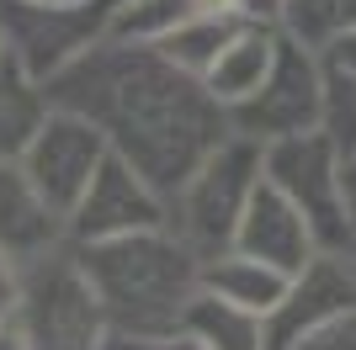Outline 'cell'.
<instances>
[{
  "instance_id": "cell-1",
  "label": "cell",
  "mask_w": 356,
  "mask_h": 350,
  "mask_svg": "<svg viewBox=\"0 0 356 350\" xmlns=\"http://www.w3.org/2000/svg\"><path fill=\"white\" fill-rule=\"evenodd\" d=\"M43 90L54 106L90 117L106 144L134 160L165 197H176L197 165L234 133L229 106L208 90L202 74L170 64L154 43L138 38L106 32L96 48L43 80Z\"/></svg>"
},
{
  "instance_id": "cell-2",
  "label": "cell",
  "mask_w": 356,
  "mask_h": 350,
  "mask_svg": "<svg viewBox=\"0 0 356 350\" xmlns=\"http://www.w3.org/2000/svg\"><path fill=\"white\" fill-rule=\"evenodd\" d=\"M80 249L90 287L106 308L112 335H176L186 329L197 292H202V255L170 223L160 228L90 239Z\"/></svg>"
},
{
  "instance_id": "cell-3",
  "label": "cell",
  "mask_w": 356,
  "mask_h": 350,
  "mask_svg": "<svg viewBox=\"0 0 356 350\" xmlns=\"http://www.w3.org/2000/svg\"><path fill=\"white\" fill-rule=\"evenodd\" d=\"M261 175H266V144H255L245 133H229L192 170V181L170 197V228L202 260L234 249V228L245 218V207H250L255 186H261Z\"/></svg>"
},
{
  "instance_id": "cell-4",
  "label": "cell",
  "mask_w": 356,
  "mask_h": 350,
  "mask_svg": "<svg viewBox=\"0 0 356 350\" xmlns=\"http://www.w3.org/2000/svg\"><path fill=\"white\" fill-rule=\"evenodd\" d=\"M16 324L27 329L32 350H106L112 324L74 244H59L54 255L22 265Z\"/></svg>"
},
{
  "instance_id": "cell-5",
  "label": "cell",
  "mask_w": 356,
  "mask_h": 350,
  "mask_svg": "<svg viewBox=\"0 0 356 350\" xmlns=\"http://www.w3.org/2000/svg\"><path fill=\"white\" fill-rule=\"evenodd\" d=\"M266 181L309 218L319 249H356V212L346 197V154L325 128L266 144Z\"/></svg>"
},
{
  "instance_id": "cell-6",
  "label": "cell",
  "mask_w": 356,
  "mask_h": 350,
  "mask_svg": "<svg viewBox=\"0 0 356 350\" xmlns=\"http://www.w3.org/2000/svg\"><path fill=\"white\" fill-rule=\"evenodd\" d=\"M122 0H86V6H48V0H0V38L6 58L32 80H54L64 64L96 48L112 32Z\"/></svg>"
},
{
  "instance_id": "cell-7",
  "label": "cell",
  "mask_w": 356,
  "mask_h": 350,
  "mask_svg": "<svg viewBox=\"0 0 356 350\" xmlns=\"http://www.w3.org/2000/svg\"><path fill=\"white\" fill-rule=\"evenodd\" d=\"M282 32V27H277ZM229 128L255 138V144H277L293 133L325 128V85H319V53L303 48L298 38H277V58H271L266 80L229 106Z\"/></svg>"
},
{
  "instance_id": "cell-8",
  "label": "cell",
  "mask_w": 356,
  "mask_h": 350,
  "mask_svg": "<svg viewBox=\"0 0 356 350\" xmlns=\"http://www.w3.org/2000/svg\"><path fill=\"white\" fill-rule=\"evenodd\" d=\"M170 223V197H165L134 160H122L118 149L102 160V170L90 175L86 197L70 212V244H90V239H118V233L160 228Z\"/></svg>"
},
{
  "instance_id": "cell-9",
  "label": "cell",
  "mask_w": 356,
  "mask_h": 350,
  "mask_svg": "<svg viewBox=\"0 0 356 350\" xmlns=\"http://www.w3.org/2000/svg\"><path fill=\"white\" fill-rule=\"evenodd\" d=\"M106 154H112V144H106V133L96 128L90 117L54 106V112H48V122L38 128V138L27 144V154H22V170H27L32 186H38L48 202L70 218L74 202L86 197L90 175L102 170Z\"/></svg>"
},
{
  "instance_id": "cell-10",
  "label": "cell",
  "mask_w": 356,
  "mask_h": 350,
  "mask_svg": "<svg viewBox=\"0 0 356 350\" xmlns=\"http://www.w3.org/2000/svg\"><path fill=\"white\" fill-rule=\"evenodd\" d=\"M356 313V249H319L293 281L282 303L266 313V340L271 350H293L314 329Z\"/></svg>"
},
{
  "instance_id": "cell-11",
  "label": "cell",
  "mask_w": 356,
  "mask_h": 350,
  "mask_svg": "<svg viewBox=\"0 0 356 350\" xmlns=\"http://www.w3.org/2000/svg\"><path fill=\"white\" fill-rule=\"evenodd\" d=\"M59 244H70V218L32 186L22 160H0V255L32 265Z\"/></svg>"
},
{
  "instance_id": "cell-12",
  "label": "cell",
  "mask_w": 356,
  "mask_h": 350,
  "mask_svg": "<svg viewBox=\"0 0 356 350\" xmlns=\"http://www.w3.org/2000/svg\"><path fill=\"white\" fill-rule=\"evenodd\" d=\"M234 249H245L255 260H271L277 271L298 276V271L319 255V239H314L309 218L261 175V186H255L250 207H245V218H239V228H234Z\"/></svg>"
},
{
  "instance_id": "cell-13",
  "label": "cell",
  "mask_w": 356,
  "mask_h": 350,
  "mask_svg": "<svg viewBox=\"0 0 356 350\" xmlns=\"http://www.w3.org/2000/svg\"><path fill=\"white\" fill-rule=\"evenodd\" d=\"M287 271H277L271 260H255L245 249H223L213 260H202V292L223 297L234 308H250V313H271L287 292Z\"/></svg>"
},
{
  "instance_id": "cell-14",
  "label": "cell",
  "mask_w": 356,
  "mask_h": 350,
  "mask_svg": "<svg viewBox=\"0 0 356 350\" xmlns=\"http://www.w3.org/2000/svg\"><path fill=\"white\" fill-rule=\"evenodd\" d=\"M277 22L271 16H255V22H245V32H239L234 43L218 53V64H213L202 80H208V90L218 96L223 106H234V101H245L261 80H266V69H271V58H277Z\"/></svg>"
},
{
  "instance_id": "cell-15",
  "label": "cell",
  "mask_w": 356,
  "mask_h": 350,
  "mask_svg": "<svg viewBox=\"0 0 356 350\" xmlns=\"http://www.w3.org/2000/svg\"><path fill=\"white\" fill-rule=\"evenodd\" d=\"M245 22H255V16L250 11H197V16H186V22H176L170 32H160L154 48H160L170 64H181V69L208 74L213 64H218V53L245 32Z\"/></svg>"
},
{
  "instance_id": "cell-16",
  "label": "cell",
  "mask_w": 356,
  "mask_h": 350,
  "mask_svg": "<svg viewBox=\"0 0 356 350\" xmlns=\"http://www.w3.org/2000/svg\"><path fill=\"white\" fill-rule=\"evenodd\" d=\"M54 101H48L43 80H32L22 64H0V160H22L38 128L48 122Z\"/></svg>"
},
{
  "instance_id": "cell-17",
  "label": "cell",
  "mask_w": 356,
  "mask_h": 350,
  "mask_svg": "<svg viewBox=\"0 0 356 350\" xmlns=\"http://www.w3.org/2000/svg\"><path fill=\"white\" fill-rule=\"evenodd\" d=\"M319 85H325V133L356 154V32L319 48Z\"/></svg>"
},
{
  "instance_id": "cell-18",
  "label": "cell",
  "mask_w": 356,
  "mask_h": 350,
  "mask_svg": "<svg viewBox=\"0 0 356 350\" xmlns=\"http://www.w3.org/2000/svg\"><path fill=\"white\" fill-rule=\"evenodd\" d=\"M186 329L208 350H271L266 313L234 308V303H223V297H213V292H197L192 313H186Z\"/></svg>"
},
{
  "instance_id": "cell-19",
  "label": "cell",
  "mask_w": 356,
  "mask_h": 350,
  "mask_svg": "<svg viewBox=\"0 0 356 350\" xmlns=\"http://www.w3.org/2000/svg\"><path fill=\"white\" fill-rule=\"evenodd\" d=\"M271 22H277L287 38H298L303 48L319 53L325 43L356 32V0H277Z\"/></svg>"
},
{
  "instance_id": "cell-20",
  "label": "cell",
  "mask_w": 356,
  "mask_h": 350,
  "mask_svg": "<svg viewBox=\"0 0 356 350\" xmlns=\"http://www.w3.org/2000/svg\"><path fill=\"white\" fill-rule=\"evenodd\" d=\"M106 350H208L192 329L176 335H106Z\"/></svg>"
},
{
  "instance_id": "cell-21",
  "label": "cell",
  "mask_w": 356,
  "mask_h": 350,
  "mask_svg": "<svg viewBox=\"0 0 356 350\" xmlns=\"http://www.w3.org/2000/svg\"><path fill=\"white\" fill-rule=\"evenodd\" d=\"M293 350H356V313H346V319L325 324V329H314L309 340H298Z\"/></svg>"
},
{
  "instance_id": "cell-22",
  "label": "cell",
  "mask_w": 356,
  "mask_h": 350,
  "mask_svg": "<svg viewBox=\"0 0 356 350\" xmlns=\"http://www.w3.org/2000/svg\"><path fill=\"white\" fill-rule=\"evenodd\" d=\"M16 292H22V265L0 255V319L16 313Z\"/></svg>"
},
{
  "instance_id": "cell-23",
  "label": "cell",
  "mask_w": 356,
  "mask_h": 350,
  "mask_svg": "<svg viewBox=\"0 0 356 350\" xmlns=\"http://www.w3.org/2000/svg\"><path fill=\"white\" fill-rule=\"evenodd\" d=\"M0 350H32L27 345V329L16 324V313H11V319H0Z\"/></svg>"
},
{
  "instance_id": "cell-24",
  "label": "cell",
  "mask_w": 356,
  "mask_h": 350,
  "mask_svg": "<svg viewBox=\"0 0 356 350\" xmlns=\"http://www.w3.org/2000/svg\"><path fill=\"white\" fill-rule=\"evenodd\" d=\"M346 197H351V212H356V154H346Z\"/></svg>"
},
{
  "instance_id": "cell-25",
  "label": "cell",
  "mask_w": 356,
  "mask_h": 350,
  "mask_svg": "<svg viewBox=\"0 0 356 350\" xmlns=\"http://www.w3.org/2000/svg\"><path fill=\"white\" fill-rule=\"evenodd\" d=\"M255 11H261V16H271V11H277V0H255Z\"/></svg>"
},
{
  "instance_id": "cell-26",
  "label": "cell",
  "mask_w": 356,
  "mask_h": 350,
  "mask_svg": "<svg viewBox=\"0 0 356 350\" xmlns=\"http://www.w3.org/2000/svg\"><path fill=\"white\" fill-rule=\"evenodd\" d=\"M48 6H86V0H48Z\"/></svg>"
},
{
  "instance_id": "cell-27",
  "label": "cell",
  "mask_w": 356,
  "mask_h": 350,
  "mask_svg": "<svg viewBox=\"0 0 356 350\" xmlns=\"http://www.w3.org/2000/svg\"><path fill=\"white\" fill-rule=\"evenodd\" d=\"M0 64H6V38H0Z\"/></svg>"
}]
</instances>
